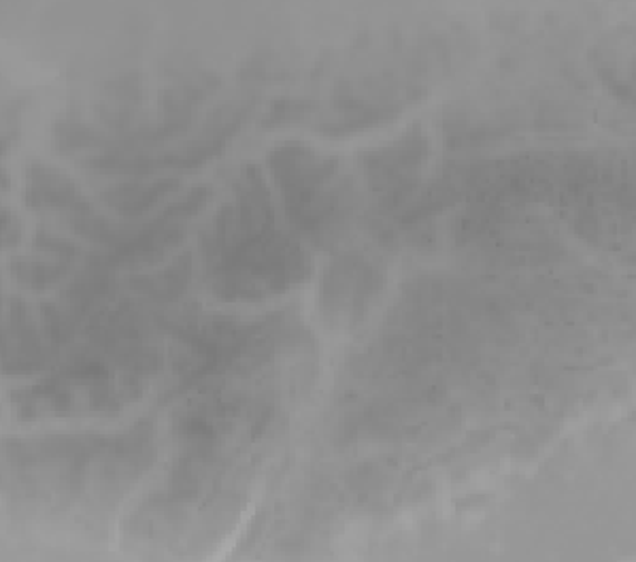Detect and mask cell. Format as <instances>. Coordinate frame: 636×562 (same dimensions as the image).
<instances>
[{
  "label": "cell",
  "mask_w": 636,
  "mask_h": 562,
  "mask_svg": "<svg viewBox=\"0 0 636 562\" xmlns=\"http://www.w3.org/2000/svg\"><path fill=\"white\" fill-rule=\"evenodd\" d=\"M268 165L282 190L283 205L290 220L299 218L322 195V188L339 169L334 158H329L305 144H283L273 149Z\"/></svg>",
  "instance_id": "cell-1"
},
{
  "label": "cell",
  "mask_w": 636,
  "mask_h": 562,
  "mask_svg": "<svg viewBox=\"0 0 636 562\" xmlns=\"http://www.w3.org/2000/svg\"><path fill=\"white\" fill-rule=\"evenodd\" d=\"M51 361L46 343L37 333L25 300L9 298L2 318V371L4 375H28Z\"/></svg>",
  "instance_id": "cell-2"
},
{
  "label": "cell",
  "mask_w": 636,
  "mask_h": 562,
  "mask_svg": "<svg viewBox=\"0 0 636 562\" xmlns=\"http://www.w3.org/2000/svg\"><path fill=\"white\" fill-rule=\"evenodd\" d=\"M425 156H428V141L424 132L413 130L407 137H402L399 144L381 147L364 156L369 181L373 184L375 190L383 193L402 190L413 181L420 167H424Z\"/></svg>",
  "instance_id": "cell-3"
},
{
  "label": "cell",
  "mask_w": 636,
  "mask_h": 562,
  "mask_svg": "<svg viewBox=\"0 0 636 562\" xmlns=\"http://www.w3.org/2000/svg\"><path fill=\"white\" fill-rule=\"evenodd\" d=\"M26 205L35 211L86 214L92 205L79 193L69 175L35 162L26 169Z\"/></svg>",
  "instance_id": "cell-4"
},
{
  "label": "cell",
  "mask_w": 636,
  "mask_h": 562,
  "mask_svg": "<svg viewBox=\"0 0 636 562\" xmlns=\"http://www.w3.org/2000/svg\"><path fill=\"white\" fill-rule=\"evenodd\" d=\"M375 282V270L369 263L355 258L334 263L324 284V300L331 305L332 318H360V309L366 307Z\"/></svg>",
  "instance_id": "cell-5"
},
{
  "label": "cell",
  "mask_w": 636,
  "mask_h": 562,
  "mask_svg": "<svg viewBox=\"0 0 636 562\" xmlns=\"http://www.w3.org/2000/svg\"><path fill=\"white\" fill-rule=\"evenodd\" d=\"M177 186H179L177 179L121 181L102 190L100 200L121 216H141L147 209H151L163 196L173 193Z\"/></svg>",
  "instance_id": "cell-6"
},
{
  "label": "cell",
  "mask_w": 636,
  "mask_h": 562,
  "mask_svg": "<svg viewBox=\"0 0 636 562\" xmlns=\"http://www.w3.org/2000/svg\"><path fill=\"white\" fill-rule=\"evenodd\" d=\"M189 273H192V260H189V256H184L163 273L133 277L130 286L143 296H149L156 300H170V298H175L186 290Z\"/></svg>",
  "instance_id": "cell-7"
},
{
  "label": "cell",
  "mask_w": 636,
  "mask_h": 562,
  "mask_svg": "<svg viewBox=\"0 0 636 562\" xmlns=\"http://www.w3.org/2000/svg\"><path fill=\"white\" fill-rule=\"evenodd\" d=\"M71 273V260H56V263H39L18 258L11 263V275L30 290H48L56 284L65 282Z\"/></svg>",
  "instance_id": "cell-8"
},
{
  "label": "cell",
  "mask_w": 636,
  "mask_h": 562,
  "mask_svg": "<svg viewBox=\"0 0 636 562\" xmlns=\"http://www.w3.org/2000/svg\"><path fill=\"white\" fill-rule=\"evenodd\" d=\"M51 137H53V146L62 154H75V151L95 149V147H102V151L109 149V146H105L107 139L98 130L77 118H60L53 124Z\"/></svg>",
  "instance_id": "cell-9"
},
{
  "label": "cell",
  "mask_w": 636,
  "mask_h": 562,
  "mask_svg": "<svg viewBox=\"0 0 636 562\" xmlns=\"http://www.w3.org/2000/svg\"><path fill=\"white\" fill-rule=\"evenodd\" d=\"M41 312H43V326H46L49 342L58 343V345L71 342L75 337V328H77V318L71 312L65 305H56V303L43 305Z\"/></svg>",
  "instance_id": "cell-10"
},
{
  "label": "cell",
  "mask_w": 636,
  "mask_h": 562,
  "mask_svg": "<svg viewBox=\"0 0 636 562\" xmlns=\"http://www.w3.org/2000/svg\"><path fill=\"white\" fill-rule=\"evenodd\" d=\"M35 245H37V249H41V252H48V254L58 256L60 260H71V263L81 254L79 247L71 244L69 239H65V237H60V235H53V233L43 230V228L37 233Z\"/></svg>",
  "instance_id": "cell-11"
},
{
  "label": "cell",
  "mask_w": 636,
  "mask_h": 562,
  "mask_svg": "<svg viewBox=\"0 0 636 562\" xmlns=\"http://www.w3.org/2000/svg\"><path fill=\"white\" fill-rule=\"evenodd\" d=\"M0 228H2V247L4 249L20 244V239H22V221L16 214H11L9 209H2Z\"/></svg>",
  "instance_id": "cell-12"
},
{
  "label": "cell",
  "mask_w": 636,
  "mask_h": 562,
  "mask_svg": "<svg viewBox=\"0 0 636 562\" xmlns=\"http://www.w3.org/2000/svg\"><path fill=\"white\" fill-rule=\"evenodd\" d=\"M306 105L309 102H294V100H285V102H280L275 109H273V114H271V124H282L283 120L285 122H290L292 120V116L294 118H301L305 111Z\"/></svg>",
  "instance_id": "cell-13"
}]
</instances>
